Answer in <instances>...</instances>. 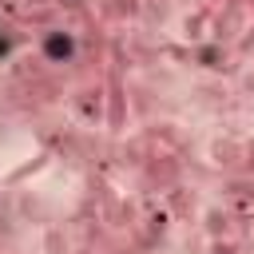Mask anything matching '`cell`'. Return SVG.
I'll return each instance as SVG.
<instances>
[{
    "mask_svg": "<svg viewBox=\"0 0 254 254\" xmlns=\"http://www.w3.org/2000/svg\"><path fill=\"white\" fill-rule=\"evenodd\" d=\"M48 52H52V56H67V52H71V44H67L64 36H52V40H48Z\"/></svg>",
    "mask_w": 254,
    "mask_h": 254,
    "instance_id": "obj_1",
    "label": "cell"
}]
</instances>
